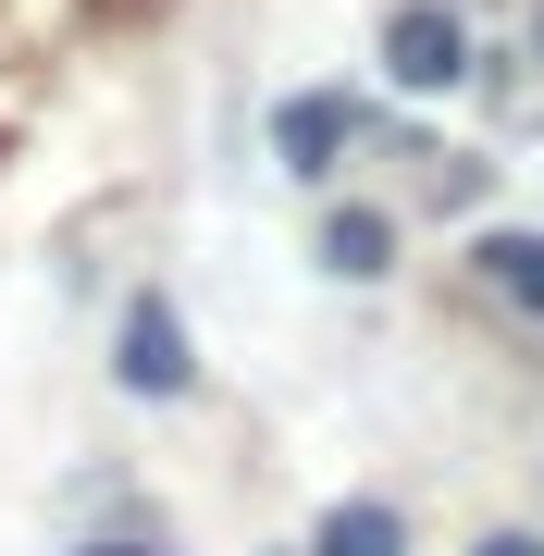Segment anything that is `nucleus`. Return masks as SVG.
Instances as JSON below:
<instances>
[{"instance_id": "1", "label": "nucleus", "mask_w": 544, "mask_h": 556, "mask_svg": "<svg viewBox=\"0 0 544 556\" xmlns=\"http://www.w3.org/2000/svg\"><path fill=\"white\" fill-rule=\"evenodd\" d=\"M124 396H186L199 383V358H186V321H174V298H137L124 309Z\"/></svg>"}, {"instance_id": "2", "label": "nucleus", "mask_w": 544, "mask_h": 556, "mask_svg": "<svg viewBox=\"0 0 544 556\" xmlns=\"http://www.w3.org/2000/svg\"><path fill=\"white\" fill-rule=\"evenodd\" d=\"M383 62H396V87H458V75H470V38H458V13L408 0V13L383 25Z\"/></svg>"}, {"instance_id": "3", "label": "nucleus", "mask_w": 544, "mask_h": 556, "mask_svg": "<svg viewBox=\"0 0 544 556\" xmlns=\"http://www.w3.org/2000/svg\"><path fill=\"white\" fill-rule=\"evenodd\" d=\"M346 137H359V112H346L334 87H309V100H284V112H273V161H284V174H334V149H346Z\"/></svg>"}, {"instance_id": "4", "label": "nucleus", "mask_w": 544, "mask_h": 556, "mask_svg": "<svg viewBox=\"0 0 544 556\" xmlns=\"http://www.w3.org/2000/svg\"><path fill=\"white\" fill-rule=\"evenodd\" d=\"M309 556H408V519L383 507V495H346L322 532H309Z\"/></svg>"}, {"instance_id": "5", "label": "nucleus", "mask_w": 544, "mask_h": 556, "mask_svg": "<svg viewBox=\"0 0 544 556\" xmlns=\"http://www.w3.org/2000/svg\"><path fill=\"white\" fill-rule=\"evenodd\" d=\"M322 273H346V285L396 273V223H383V211H334L322 223Z\"/></svg>"}, {"instance_id": "6", "label": "nucleus", "mask_w": 544, "mask_h": 556, "mask_svg": "<svg viewBox=\"0 0 544 556\" xmlns=\"http://www.w3.org/2000/svg\"><path fill=\"white\" fill-rule=\"evenodd\" d=\"M470 260H483V285H495V298H520V309L544 321V236H507V223H495Z\"/></svg>"}, {"instance_id": "7", "label": "nucleus", "mask_w": 544, "mask_h": 556, "mask_svg": "<svg viewBox=\"0 0 544 556\" xmlns=\"http://www.w3.org/2000/svg\"><path fill=\"white\" fill-rule=\"evenodd\" d=\"M483 556H544V544H520V532H483Z\"/></svg>"}, {"instance_id": "8", "label": "nucleus", "mask_w": 544, "mask_h": 556, "mask_svg": "<svg viewBox=\"0 0 544 556\" xmlns=\"http://www.w3.org/2000/svg\"><path fill=\"white\" fill-rule=\"evenodd\" d=\"M75 556H149V544H75Z\"/></svg>"}, {"instance_id": "9", "label": "nucleus", "mask_w": 544, "mask_h": 556, "mask_svg": "<svg viewBox=\"0 0 544 556\" xmlns=\"http://www.w3.org/2000/svg\"><path fill=\"white\" fill-rule=\"evenodd\" d=\"M532 62H544V13H532Z\"/></svg>"}]
</instances>
